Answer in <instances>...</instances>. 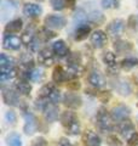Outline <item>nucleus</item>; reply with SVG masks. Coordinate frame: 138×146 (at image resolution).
<instances>
[{
    "label": "nucleus",
    "mask_w": 138,
    "mask_h": 146,
    "mask_svg": "<svg viewBox=\"0 0 138 146\" xmlns=\"http://www.w3.org/2000/svg\"><path fill=\"white\" fill-rule=\"evenodd\" d=\"M61 122H62L63 127L67 129V133L72 134V135L80 134V123L78 121L74 112H72V111L63 112L61 116Z\"/></svg>",
    "instance_id": "obj_1"
},
{
    "label": "nucleus",
    "mask_w": 138,
    "mask_h": 146,
    "mask_svg": "<svg viewBox=\"0 0 138 146\" xmlns=\"http://www.w3.org/2000/svg\"><path fill=\"white\" fill-rule=\"evenodd\" d=\"M112 116L107 112L105 108H99L96 116V124L99 128L101 131L107 133L113 129V122H112Z\"/></svg>",
    "instance_id": "obj_2"
},
{
    "label": "nucleus",
    "mask_w": 138,
    "mask_h": 146,
    "mask_svg": "<svg viewBox=\"0 0 138 146\" xmlns=\"http://www.w3.org/2000/svg\"><path fill=\"white\" fill-rule=\"evenodd\" d=\"M45 26L52 29H61L66 26V18L61 15H50L45 18Z\"/></svg>",
    "instance_id": "obj_3"
},
{
    "label": "nucleus",
    "mask_w": 138,
    "mask_h": 146,
    "mask_svg": "<svg viewBox=\"0 0 138 146\" xmlns=\"http://www.w3.org/2000/svg\"><path fill=\"white\" fill-rule=\"evenodd\" d=\"M130 108L125 105H119V106L114 107L112 110V117L114 121L120 122V121H125L126 117L130 116Z\"/></svg>",
    "instance_id": "obj_4"
},
{
    "label": "nucleus",
    "mask_w": 138,
    "mask_h": 146,
    "mask_svg": "<svg viewBox=\"0 0 138 146\" xmlns=\"http://www.w3.org/2000/svg\"><path fill=\"white\" fill-rule=\"evenodd\" d=\"M124 28H125V22L118 18V20H114L108 25L107 32L113 36H119L124 32Z\"/></svg>",
    "instance_id": "obj_5"
},
{
    "label": "nucleus",
    "mask_w": 138,
    "mask_h": 146,
    "mask_svg": "<svg viewBox=\"0 0 138 146\" xmlns=\"http://www.w3.org/2000/svg\"><path fill=\"white\" fill-rule=\"evenodd\" d=\"M116 129H118L119 134H120L122 138L128 139L133 134V129H135V127H133V124L128 119H125V121H121L116 125Z\"/></svg>",
    "instance_id": "obj_6"
},
{
    "label": "nucleus",
    "mask_w": 138,
    "mask_h": 146,
    "mask_svg": "<svg viewBox=\"0 0 138 146\" xmlns=\"http://www.w3.org/2000/svg\"><path fill=\"white\" fill-rule=\"evenodd\" d=\"M63 102L66 106L70 107V108H78L81 106V98L78 94L67 93L63 96Z\"/></svg>",
    "instance_id": "obj_7"
},
{
    "label": "nucleus",
    "mask_w": 138,
    "mask_h": 146,
    "mask_svg": "<svg viewBox=\"0 0 138 146\" xmlns=\"http://www.w3.org/2000/svg\"><path fill=\"white\" fill-rule=\"evenodd\" d=\"M91 43L97 49L103 48L104 44L107 43V35H105L103 31H99V29L96 31V32H93V34L91 35Z\"/></svg>",
    "instance_id": "obj_8"
},
{
    "label": "nucleus",
    "mask_w": 138,
    "mask_h": 146,
    "mask_svg": "<svg viewBox=\"0 0 138 146\" xmlns=\"http://www.w3.org/2000/svg\"><path fill=\"white\" fill-rule=\"evenodd\" d=\"M3 99H4V101H5V104L10 105V106H17L18 102H20L17 93L11 90V89H4L3 90Z\"/></svg>",
    "instance_id": "obj_9"
},
{
    "label": "nucleus",
    "mask_w": 138,
    "mask_h": 146,
    "mask_svg": "<svg viewBox=\"0 0 138 146\" xmlns=\"http://www.w3.org/2000/svg\"><path fill=\"white\" fill-rule=\"evenodd\" d=\"M4 49L7 50H18L21 48V40L15 35H6L3 42Z\"/></svg>",
    "instance_id": "obj_10"
},
{
    "label": "nucleus",
    "mask_w": 138,
    "mask_h": 146,
    "mask_svg": "<svg viewBox=\"0 0 138 146\" xmlns=\"http://www.w3.org/2000/svg\"><path fill=\"white\" fill-rule=\"evenodd\" d=\"M24 121H26V123H24L26 134H28V135L34 134V131L36 130V119H35L34 115H32V113H26Z\"/></svg>",
    "instance_id": "obj_11"
},
{
    "label": "nucleus",
    "mask_w": 138,
    "mask_h": 146,
    "mask_svg": "<svg viewBox=\"0 0 138 146\" xmlns=\"http://www.w3.org/2000/svg\"><path fill=\"white\" fill-rule=\"evenodd\" d=\"M114 88L116 89V91L119 94L125 95V96L131 94V85L128 84V82L124 80V79H118L114 84Z\"/></svg>",
    "instance_id": "obj_12"
},
{
    "label": "nucleus",
    "mask_w": 138,
    "mask_h": 146,
    "mask_svg": "<svg viewBox=\"0 0 138 146\" xmlns=\"http://www.w3.org/2000/svg\"><path fill=\"white\" fill-rule=\"evenodd\" d=\"M84 140L89 146H99L101 145V138L95 133L93 130H87L84 134Z\"/></svg>",
    "instance_id": "obj_13"
},
{
    "label": "nucleus",
    "mask_w": 138,
    "mask_h": 146,
    "mask_svg": "<svg viewBox=\"0 0 138 146\" xmlns=\"http://www.w3.org/2000/svg\"><path fill=\"white\" fill-rule=\"evenodd\" d=\"M89 83L90 85H92L93 88H101V86L104 85V78L101 76V73L98 72H91L89 76Z\"/></svg>",
    "instance_id": "obj_14"
},
{
    "label": "nucleus",
    "mask_w": 138,
    "mask_h": 146,
    "mask_svg": "<svg viewBox=\"0 0 138 146\" xmlns=\"http://www.w3.org/2000/svg\"><path fill=\"white\" fill-rule=\"evenodd\" d=\"M52 49H53L55 54H57L59 57H64L69 54V50H68L67 45L63 40H57V42H55L52 45Z\"/></svg>",
    "instance_id": "obj_15"
},
{
    "label": "nucleus",
    "mask_w": 138,
    "mask_h": 146,
    "mask_svg": "<svg viewBox=\"0 0 138 146\" xmlns=\"http://www.w3.org/2000/svg\"><path fill=\"white\" fill-rule=\"evenodd\" d=\"M41 11H43L41 6L36 4H26L23 7V13L26 16H38L41 13Z\"/></svg>",
    "instance_id": "obj_16"
},
{
    "label": "nucleus",
    "mask_w": 138,
    "mask_h": 146,
    "mask_svg": "<svg viewBox=\"0 0 138 146\" xmlns=\"http://www.w3.org/2000/svg\"><path fill=\"white\" fill-rule=\"evenodd\" d=\"M58 112H59L58 107L55 106L53 104L50 105V106H46V108H45V118L49 122H55L58 118Z\"/></svg>",
    "instance_id": "obj_17"
},
{
    "label": "nucleus",
    "mask_w": 138,
    "mask_h": 146,
    "mask_svg": "<svg viewBox=\"0 0 138 146\" xmlns=\"http://www.w3.org/2000/svg\"><path fill=\"white\" fill-rule=\"evenodd\" d=\"M39 62L43 63L45 66H50L51 63H53V56L52 54L47 49H44L39 52Z\"/></svg>",
    "instance_id": "obj_18"
},
{
    "label": "nucleus",
    "mask_w": 138,
    "mask_h": 146,
    "mask_svg": "<svg viewBox=\"0 0 138 146\" xmlns=\"http://www.w3.org/2000/svg\"><path fill=\"white\" fill-rule=\"evenodd\" d=\"M15 77H16V71L12 67H1V70H0V79H1V82L10 80L15 78Z\"/></svg>",
    "instance_id": "obj_19"
},
{
    "label": "nucleus",
    "mask_w": 138,
    "mask_h": 146,
    "mask_svg": "<svg viewBox=\"0 0 138 146\" xmlns=\"http://www.w3.org/2000/svg\"><path fill=\"white\" fill-rule=\"evenodd\" d=\"M114 49L118 54H125L132 49V45L128 42H125V40H118L114 44Z\"/></svg>",
    "instance_id": "obj_20"
},
{
    "label": "nucleus",
    "mask_w": 138,
    "mask_h": 146,
    "mask_svg": "<svg viewBox=\"0 0 138 146\" xmlns=\"http://www.w3.org/2000/svg\"><path fill=\"white\" fill-rule=\"evenodd\" d=\"M21 29H22V20H20V18L9 22L5 27V31L10 32V33H17V32H20Z\"/></svg>",
    "instance_id": "obj_21"
},
{
    "label": "nucleus",
    "mask_w": 138,
    "mask_h": 146,
    "mask_svg": "<svg viewBox=\"0 0 138 146\" xmlns=\"http://www.w3.org/2000/svg\"><path fill=\"white\" fill-rule=\"evenodd\" d=\"M91 32V28L89 26H80L75 31V40H84L87 38V35Z\"/></svg>",
    "instance_id": "obj_22"
},
{
    "label": "nucleus",
    "mask_w": 138,
    "mask_h": 146,
    "mask_svg": "<svg viewBox=\"0 0 138 146\" xmlns=\"http://www.w3.org/2000/svg\"><path fill=\"white\" fill-rule=\"evenodd\" d=\"M103 62L107 65L108 67L113 68L115 67V65H116V56H115V54H113L112 51H107L103 54V57H102Z\"/></svg>",
    "instance_id": "obj_23"
},
{
    "label": "nucleus",
    "mask_w": 138,
    "mask_h": 146,
    "mask_svg": "<svg viewBox=\"0 0 138 146\" xmlns=\"http://www.w3.org/2000/svg\"><path fill=\"white\" fill-rule=\"evenodd\" d=\"M55 90H56V88H55L53 84H45L43 88L39 90V96H40L41 99H45V98L49 99L50 95H51Z\"/></svg>",
    "instance_id": "obj_24"
},
{
    "label": "nucleus",
    "mask_w": 138,
    "mask_h": 146,
    "mask_svg": "<svg viewBox=\"0 0 138 146\" xmlns=\"http://www.w3.org/2000/svg\"><path fill=\"white\" fill-rule=\"evenodd\" d=\"M16 90L17 93L22 95H29V93L32 91V85L27 82H20V83L16 84Z\"/></svg>",
    "instance_id": "obj_25"
},
{
    "label": "nucleus",
    "mask_w": 138,
    "mask_h": 146,
    "mask_svg": "<svg viewBox=\"0 0 138 146\" xmlns=\"http://www.w3.org/2000/svg\"><path fill=\"white\" fill-rule=\"evenodd\" d=\"M6 141L10 146H22V139L21 136L16 133H11L6 136Z\"/></svg>",
    "instance_id": "obj_26"
},
{
    "label": "nucleus",
    "mask_w": 138,
    "mask_h": 146,
    "mask_svg": "<svg viewBox=\"0 0 138 146\" xmlns=\"http://www.w3.org/2000/svg\"><path fill=\"white\" fill-rule=\"evenodd\" d=\"M52 78H53L55 82H57V83H59V82H63V80H64V78H66V73L63 72V68H62L61 66L55 67Z\"/></svg>",
    "instance_id": "obj_27"
},
{
    "label": "nucleus",
    "mask_w": 138,
    "mask_h": 146,
    "mask_svg": "<svg viewBox=\"0 0 138 146\" xmlns=\"http://www.w3.org/2000/svg\"><path fill=\"white\" fill-rule=\"evenodd\" d=\"M13 63H15V58L7 56L6 54L0 55V66L1 67H12Z\"/></svg>",
    "instance_id": "obj_28"
},
{
    "label": "nucleus",
    "mask_w": 138,
    "mask_h": 146,
    "mask_svg": "<svg viewBox=\"0 0 138 146\" xmlns=\"http://www.w3.org/2000/svg\"><path fill=\"white\" fill-rule=\"evenodd\" d=\"M121 65H122L124 68L130 70V68H132V67H135V66L138 65V58H136V57H127V58H125V60L122 61Z\"/></svg>",
    "instance_id": "obj_29"
},
{
    "label": "nucleus",
    "mask_w": 138,
    "mask_h": 146,
    "mask_svg": "<svg viewBox=\"0 0 138 146\" xmlns=\"http://www.w3.org/2000/svg\"><path fill=\"white\" fill-rule=\"evenodd\" d=\"M107 143L109 146H122V141L116 135H109L107 138Z\"/></svg>",
    "instance_id": "obj_30"
},
{
    "label": "nucleus",
    "mask_w": 138,
    "mask_h": 146,
    "mask_svg": "<svg viewBox=\"0 0 138 146\" xmlns=\"http://www.w3.org/2000/svg\"><path fill=\"white\" fill-rule=\"evenodd\" d=\"M102 6L104 9H116L119 7V0H102Z\"/></svg>",
    "instance_id": "obj_31"
},
{
    "label": "nucleus",
    "mask_w": 138,
    "mask_h": 146,
    "mask_svg": "<svg viewBox=\"0 0 138 146\" xmlns=\"http://www.w3.org/2000/svg\"><path fill=\"white\" fill-rule=\"evenodd\" d=\"M50 4H51L53 10L57 11H61L64 7V0H50Z\"/></svg>",
    "instance_id": "obj_32"
},
{
    "label": "nucleus",
    "mask_w": 138,
    "mask_h": 146,
    "mask_svg": "<svg viewBox=\"0 0 138 146\" xmlns=\"http://www.w3.org/2000/svg\"><path fill=\"white\" fill-rule=\"evenodd\" d=\"M41 78H43V70H40V68H36L30 73V79L33 82H38Z\"/></svg>",
    "instance_id": "obj_33"
},
{
    "label": "nucleus",
    "mask_w": 138,
    "mask_h": 146,
    "mask_svg": "<svg viewBox=\"0 0 138 146\" xmlns=\"http://www.w3.org/2000/svg\"><path fill=\"white\" fill-rule=\"evenodd\" d=\"M5 119L7 123H11V124H15L16 121H17V117H16V113L13 111H7L5 113Z\"/></svg>",
    "instance_id": "obj_34"
},
{
    "label": "nucleus",
    "mask_w": 138,
    "mask_h": 146,
    "mask_svg": "<svg viewBox=\"0 0 138 146\" xmlns=\"http://www.w3.org/2000/svg\"><path fill=\"white\" fill-rule=\"evenodd\" d=\"M49 99H50V101H51L53 105H55V104H57L59 100H61V93H59V91L56 89L51 95H50V98H49Z\"/></svg>",
    "instance_id": "obj_35"
},
{
    "label": "nucleus",
    "mask_w": 138,
    "mask_h": 146,
    "mask_svg": "<svg viewBox=\"0 0 138 146\" xmlns=\"http://www.w3.org/2000/svg\"><path fill=\"white\" fill-rule=\"evenodd\" d=\"M127 140H128V144L131 146H138V134L137 133H133Z\"/></svg>",
    "instance_id": "obj_36"
},
{
    "label": "nucleus",
    "mask_w": 138,
    "mask_h": 146,
    "mask_svg": "<svg viewBox=\"0 0 138 146\" xmlns=\"http://www.w3.org/2000/svg\"><path fill=\"white\" fill-rule=\"evenodd\" d=\"M90 18L92 21H102L103 20V16H102V13L101 12H95L93 15H90Z\"/></svg>",
    "instance_id": "obj_37"
},
{
    "label": "nucleus",
    "mask_w": 138,
    "mask_h": 146,
    "mask_svg": "<svg viewBox=\"0 0 138 146\" xmlns=\"http://www.w3.org/2000/svg\"><path fill=\"white\" fill-rule=\"evenodd\" d=\"M58 146H72V144H70V141H69L68 139H66V138H62L61 140H59V144H58Z\"/></svg>",
    "instance_id": "obj_38"
},
{
    "label": "nucleus",
    "mask_w": 138,
    "mask_h": 146,
    "mask_svg": "<svg viewBox=\"0 0 138 146\" xmlns=\"http://www.w3.org/2000/svg\"><path fill=\"white\" fill-rule=\"evenodd\" d=\"M45 105H46V104H45V102H43V100H41V99H40V100L38 99V100H36V101H35V107H36V108L43 110Z\"/></svg>",
    "instance_id": "obj_39"
},
{
    "label": "nucleus",
    "mask_w": 138,
    "mask_h": 146,
    "mask_svg": "<svg viewBox=\"0 0 138 146\" xmlns=\"http://www.w3.org/2000/svg\"><path fill=\"white\" fill-rule=\"evenodd\" d=\"M69 88H73V89H79V88H80V83H79V82H78V83H76V82H73L72 84H69Z\"/></svg>",
    "instance_id": "obj_40"
},
{
    "label": "nucleus",
    "mask_w": 138,
    "mask_h": 146,
    "mask_svg": "<svg viewBox=\"0 0 138 146\" xmlns=\"http://www.w3.org/2000/svg\"><path fill=\"white\" fill-rule=\"evenodd\" d=\"M67 4H68L69 7H73L75 5V0H67Z\"/></svg>",
    "instance_id": "obj_41"
},
{
    "label": "nucleus",
    "mask_w": 138,
    "mask_h": 146,
    "mask_svg": "<svg viewBox=\"0 0 138 146\" xmlns=\"http://www.w3.org/2000/svg\"><path fill=\"white\" fill-rule=\"evenodd\" d=\"M137 6H138V0H137Z\"/></svg>",
    "instance_id": "obj_42"
},
{
    "label": "nucleus",
    "mask_w": 138,
    "mask_h": 146,
    "mask_svg": "<svg viewBox=\"0 0 138 146\" xmlns=\"http://www.w3.org/2000/svg\"><path fill=\"white\" fill-rule=\"evenodd\" d=\"M39 1H43V0H39Z\"/></svg>",
    "instance_id": "obj_43"
},
{
    "label": "nucleus",
    "mask_w": 138,
    "mask_h": 146,
    "mask_svg": "<svg viewBox=\"0 0 138 146\" xmlns=\"http://www.w3.org/2000/svg\"><path fill=\"white\" fill-rule=\"evenodd\" d=\"M33 146H35V145H33Z\"/></svg>",
    "instance_id": "obj_44"
}]
</instances>
